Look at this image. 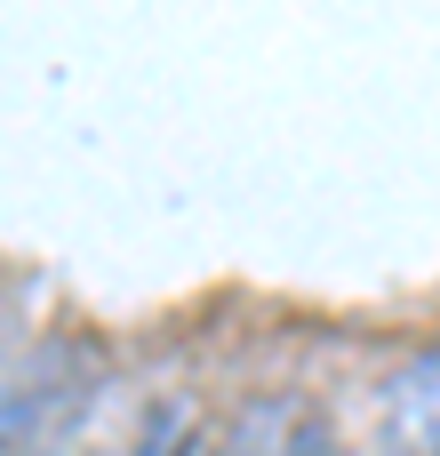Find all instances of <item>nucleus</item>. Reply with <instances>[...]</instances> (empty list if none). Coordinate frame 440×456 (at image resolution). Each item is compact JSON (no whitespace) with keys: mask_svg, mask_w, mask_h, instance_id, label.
<instances>
[{"mask_svg":"<svg viewBox=\"0 0 440 456\" xmlns=\"http://www.w3.org/2000/svg\"><path fill=\"white\" fill-rule=\"evenodd\" d=\"M88 385H96L88 345H40V353L0 361V441H16V449L56 441L88 409Z\"/></svg>","mask_w":440,"mask_h":456,"instance_id":"1","label":"nucleus"},{"mask_svg":"<svg viewBox=\"0 0 440 456\" xmlns=\"http://www.w3.org/2000/svg\"><path fill=\"white\" fill-rule=\"evenodd\" d=\"M136 456H200V449H192V417H184V409H152Z\"/></svg>","mask_w":440,"mask_h":456,"instance_id":"3","label":"nucleus"},{"mask_svg":"<svg viewBox=\"0 0 440 456\" xmlns=\"http://www.w3.org/2000/svg\"><path fill=\"white\" fill-rule=\"evenodd\" d=\"M385 449L393 456H440V345L409 353L385 377Z\"/></svg>","mask_w":440,"mask_h":456,"instance_id":"2","label":"nucleus"}]
</instances>
